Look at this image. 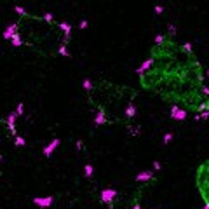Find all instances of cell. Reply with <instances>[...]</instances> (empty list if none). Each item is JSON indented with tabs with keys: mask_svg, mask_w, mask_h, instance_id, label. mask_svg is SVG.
<instances>
[{
	"mask_svg": "<svg viewBox=\"0 0 209 209\" xmlns=\"http://www.w3.org/2000/svg\"><path fill=\"white\" fill-rule=\"evenodd\" d=\"M172 139H174V133H171V131H169V133H166V134H164V138H162V145L167 146Z\"/></svg>",
	"mask_w": 209,
	"mask_h": 209,
	"instance_id": "13",
	"label": "cell"
},
{
	"mask_svg": "<svg viewBox=\"0 0 209 209\" xmlns=\"http://www.w3.org/2000/svg\"><path fill=\"white\" fill-rule=\"evenodd\" d=\"M108 209H112V207H108Z\"/></svg>",
	"mask_w": 209,
	"mask_h": 209,
	"instance_id": "23",
	"label": "cell"
},
{
	"mask_svg": "<svg viewBox=\"0 0 209 209\" xmlns=\"http://www.w3.org/2000/svg\"><path fill=\"white\" fill-rule=\"evenodd\" d=\"M18 18L5 28L4 37L14 47H25L40 58H70L68 44L73 26L68 21H58L54 14H33L23 7H16Z\"/></svg>",
	"mask_w": 209,
	"mask_h": 209,
	"instance_id": "1",
	"label": "cell"
},
{
	"mask_svg": "<svg viewBox=\"0 0 209 209\" xmlns=\"http://www.w3.org/2000/svg\"><path fill=\"white\" fill-rule=\"evenodd\" d=\"M161 169H162V162L153 161V164H152V171H153V172H157V171H161Z\"/></svg>",
	"mask_w": 209,
	"mask_h": 209,
	"instance_id": "17",
	"label": "cell"
},
{
	"mask_svg": "<svg viewBox=\"0 0 209 209\" xmlns=\"http://www.w3.org/2000/svg\"><path fill=\"white\" fill-rule=\"evenodd\" d=\"M194 120H195V122H201V120H209V110H206V112H201V113H195V115H194Z\"/></svg>",
	"mask_w": 209,
	"mask_h": 209,
	"instance_id": "10",
	"label": "cell"
},
{
	"mask_svg": "<svg viewBox=\"0 0 209 209\" xmlns=\"http://www.w3.org/2000/svg\"><path fill=\"white\" fill-rule=\"evenodd\" d=\"M153 179H155V172H153L152 169H148V171H141V172H138V174L134 176L136 183H148V181H153Z\"/></svg>",
	"mask_w": 209,
	"mask_h": 209,
	"instance_id": "5",
	"label": "cell"
},
{
	"mask_svg": "<svg viewBox=\"0 0 209 209\" xmlns=\"http://www.w3.org/2000/svg\"><path fill=\"white\" fill-rule=\"evenodd\" d=\"M169 117L176 122H183V120H187L188 117V112L183 108L181 104H171V108H169Z\"/></svg>",
	"mask_w": 209,
	"mask_h": 209,
	"instance_id": "3",
	"label": "cell"
},
{
	"mask_svg": "<svg viewBox=\"0 0 209 209\" xmlns=\"http://www.w3.org/2000/svg\"><path fill=\"white\" fill-rule=\"evenodd\" d=\"M91 108L94 112H103L108 119V124L122 122L124 108L129 101H134L136 91L126 86H117L108 80L94 82L93 89L87 93Z\"/></svg>",
	"mask_w": 209,
	"mask_h": 209,
	"instance_id": "2",
	"label": "cell"
},
{
	"mask_svg": "<svg viewBox=\"0 0 209 209\" xmlns=\"http://www.w3.org/2000/svg\"><path fill=\"white\" fill-rule=\"evenodd\" d=\"M153 12H155L157 16H161L162 12H164V7H162L161 4H159V5H155V7H153Z\"/></svg>",
	"mask_w": 209,
	"mask_h": 209,
	"instance_id": "18",
	"label": "cell"
},
{
	"mask_svg": "<svg viewBox=\"0 0 209 209\" xmlns=\"http://www.w3.org/2000/svg\"><path fill=\"white\" fill-rule=\"evenodd\" d=\"M94 126L96 127H101V126H108V119L103 112H94V119H93Z\"/></svg>",
	"mask_w": 209,
	"mask_h": 209,
	"instance_id": "7",
	"label": "cell"
},
{
	"mask_svg": "<svg viewBox=\"0 0 209 209\" xmlns=\"http://www.w3.org/2000/svg\"><path fill=\"white\" fill-rule=\"evenodd\" d=\"M153 63H155V59H153L152 56H150V58H146V59L143 61V63L139 65L138 68H136V75H138V77H139V75L146 73V71H148V70H152V68H153Z\"/></svg>",
	"mask_w": 209,
	"mask_h": 209,
	"instance_id": "6",
	"label": "cell"
},
{
	"mask_svg": "<svg viewBox=\"0 0 209 209\" xmlns=\"http://www.w3.org/2000/svg\"><path fill=\"white\" fill-rule=\"evenodd\" d=\"M199 91H201V93H202V96H206V98H209V86H207V84H202V86L201 87H199Z\"/></svg>",
	"mask_w": 209,
	"mask_h": 209,
	"instance_id": "16",
	"label": "cell"
},
{
	"mask_svg": "<svg viewBox=\"0 0 209 209\" xmlns=\"http://www.w3.org/2000/svg\"><path fill=\"white\" fill-rule=\"evenodd\" d=\"M93 86H94V82L91 80V77H86V78H84L82 87H84V91H86V93H89V91L93 89Z\"/></svg>",
	"mask_w": 209,
	"mask_h": 209,
	"instance_id": "12",
	"label": "cell"
},
{
	"mask_svg": "<svg viewBox=\"0 0 209 209\" xmlns=\"http://www.w3.org/2000/svg\"><path fill=\"white\" fill-rule=\"evenodd\" d=\"M35 204L42 206V207H45V206H51L52 204V199H37L35 201Z\"/></svg>",
	"mask_w": 209,
	"mask_h": 209,
	"instance_id": "15",
	"label": "cell"
},
{
	"mask_svg": "<svg viewBox=\"0 0 209 209\" xmlns=\"http://www.w3.org/2000/svg\"><path fill=\"white\" fill-rule=\"evenodd\" d=\"M87 26H89V23H87L86 19H82V21H80V25H78V28H80V30H86Z\"/></svg>",
	"mask_w": 209,
	"mask_h": 209,
	"instance_id": "19",
	"label": "cell"
},
{
	"mask_svg": "<svg viewBox=\"0 0 209 209\" xmlns=\"http://www.w3.org/2000/svg\"><path fill=\"white\" fill-rule=\"evenodd\" d=\"M84 174H86V178H93L94 176V167L91 164H86V167H84Z\"/></svg>",
	"mask_w": 209,
	"mask_h": 209,
	"instance_id": "14",
	"label": "cell"
},
{
	"mask_svg": "<svg viewBox=\"0 0 209 209\" xmlns=\"http://www.w3.org/2000/svg\"><path fill=\"white\" fill-rule=\"evenodd\" d=\"M167 40V37H166V33H157L155 37H153V45H162L164 42Z\"/></svg>",
	"mask_w": 209,
	"mask_h": 209,
	"instance_id": "11",
	"label": "cell"
},
{
	"mask_svg": "<svg viewBox=\"0 0 209 209\" xmlns=\"http://www.w3.org/2000/svg\"><path fill=\"white\" fill-rule=\"evenodd\" d=\"M58 145H59V139H54V141H52L51 145H49L47 148L44 150V155H47V157H49L52 152H54V150H56V146H58Z\"/></svg>",
	"mask_w": 209,
	"mask_h": 209,
	"instance_id": "9",
	"label": "cell"
},
{
	"mask_svg": "<svg viewBox=\"0 0 209 209\" xmlns=\"http://www.w3.org/2000/svg\"><path fill=\"white\" fill-rule=\"evenodd\" d=\"M176 33H178V28H176L172 23H169V25H167V33H166V37H167V38H174Z\"/></svg>",
	"mask_w": 209,
	"mask_h": 209,
	"instance_id": "8",
	"label": "cell"
},
{
	"mask_svg": "<svg viewBox=\"0 0 209 209\" xmlns=\"http://www.w3.org/2000/svg\"><path fill=\"white\" fill-rule=\"evenodd\" d=\"M202 209H209V206H207V204H204V207H202Z\"/></svg>",
	"mask_w": 209,
	"mask_h": 209,
	"instance_id": "22",
	"label": "cell"
},
{
	"mask_svg": "<svg viewBox=\"0 0 209 209\" xmlns=\"http://www.w3.org/2000/svg\"><path fill=\"white\" fill-rule=\"evenodd\" d=\"M82 146H84L82 141H77V150H82Z\"/></svg>",
	"mask_w": 209,
	"mask_h": 209,
	"instance_id": "20",
	"label": "cell"
},
{
	"mask_svg": "<svg viewBox=\"0 0 209 209\" xmlns=\"http://www.w3.org/2000/svg\"><path fill=\"white\" fill-rule=\"evenodd\" d=\"M204 77H206V78H207V80H209V68H207V70H206V73H204Z\"/></svg>",
	"mask_w": 209,
	"mask_h": 209,
	"instance_id": "21",
	"label": "cell"
},
{
	"mask_svg": "<svg viewBox=\"0 0 209 209\" xmlns=\"http://www.w3.org/2000/svg\"><path fill=\"white\" fill-rule=\"evenodd\" d=\"M117 195H119V192L117 190H113V188H104L103 192H101V202H104V204H108L110 207L113 209V202H115V199H117Z\"/></svg>",
	"mask_w": 209,
	"mask_h": 209,
	"instance_id": "4",
	"label": "cell"
}]
</instances>
